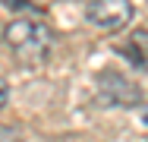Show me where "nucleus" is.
<instances>
[{
  "label": "nucleus",
  "mask_w": 148,
  "mask_h": 142,
  "mask_svg": "<svg viewBox=\"0 0 148 142\" xmlns=\"http://www.w3.org/2000/svg\"><path fill=\"white\" fill-rule=\"evenodd\" d=\"M6 101H10V82L0 79V108H6Z\"/></svg>",
  "instance_id": "39448f33"
},
{
  "label": "nucleus",
  "mask_w": 148,
  "mask_h": 142,
  "mask_svg": "<svg viewBox=\"0 0 148 142\" xmlns=\"http://www.w3.org/2000/svg\"><path fill=\"white\" fill-rule=\"evenodd\" d=\"M101 82L114 85V88H101L104 98L114 101V104H139V101H142V92H139L132 82H126L120 73H101Z\"/></svg>",
  "instance_id": "7ed1b4c3"
},
{
  "label": "nucleus",
  "mask_w": 148,
  "mask_h": 142,
  "mask_svg": "<svg viewBox=\"0 0 148 142\" xmlns=\"http://www.w3.org/2000/svg\"><path fill=\"white\" fill-rule=\"evenodd\" d=\"M0 3H3L6 10H16V13H32V16L38 13L35 6H29V0H0Z\"/></svg>",
  "instance_id": "20e7f679"
},
{
  "label": "nucleus",
  "mask_w": 148,
  "mask_h": 142,
  "mask_svg": "<svg viewBox=\"0 0 148 142\" xmlns=\"http://www.w3.org/2000/svg\"><path fill=\"white\" fill-rule=\"evenodd\" d=\"M145 126H148V114H145Z\"/></svg>",
  "instance_id": "0eeeda50"
},
{
  "label": "nucleus",
  "mask_w": 148,
  "mask_h": 142,
  "mask_svg": "<svg viewBox=\"0 0 148 142\" xmlns=\"http://www.w3.org/2000/svg\"><path fill=\"white\" fill-rule=\"evenodd\" d=\"M132 0H88L85 3V22L101 32H120L132 22Z\"/></svg>",
  "instance_id": "f03ea898"
},
{
  "label": "nucleus",
  "mask_w": 148,
  "mask_h": 142,
  "mask_svg": "<svg viewBox=\"0 0 148 142\" xmlns=\"http://www.w3.org/2000/svg\"><path fill=\"white\" fill-rule=\"evenodd\" d=\"M3 38L6 44L16 51V57L25 63V66H38L44 63L51 51H54V28L35 16H22V19H13L10 26L3 28Z\"/></svg>",
  "instance_id": "f257e3e1"
},
{
  "label": "nucleus",
  "mask_w": 148,
  "mask_h": 142,
  "mask_svg": "<svg viewBox=\"0 0 148 142\" xmlns=\"http://www.w3.org/2000/svg\"><path fill=\"white\" fill-rule=\"evenodd\" d=\"M0 142H19V139H16V130H10V126H0Z\"/></svg>",
  "instance_id": "423d86ee"
}]
</instances>
